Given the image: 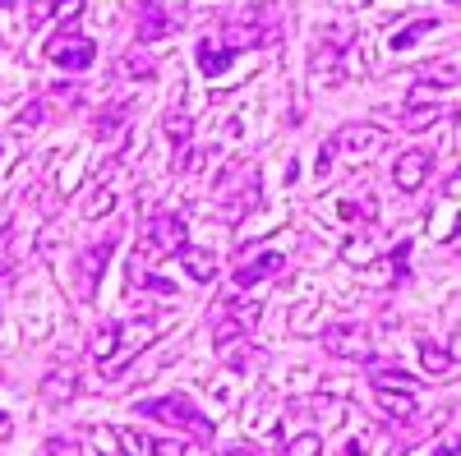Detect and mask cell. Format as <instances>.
<instances>
[{"mask_svg": "<svg viewBox=\"0 0 461 456\" xmlns=\"http://www.w3.org/2000/svg\"><path fill=\"white\" fill-rule=\"evenodd\" d=\"M277 268H286L282 254H263V258H254V263H240V268H236V286H258V282H267V277H277Z\"/></svg>", "mask_w": 461, "mask_h": 456, "instance_id": "obj_13", "label": "cell"}, {"mask_svg": "<svg viewBox=\"0 0 461 456\" xmlns=\"http://www.w3.org/2000/svg\"><path fill=\"white\" fill-rule=\"evenodd\" d=\"M438 456H456V447H452V443H443V447H438Z\"/></svg>", "mask_w": 461, "mask_h": 456, "instance_id": "obj_37", "label": "cell"}, {"mask_svg": "<svg viewBox=\"0 0 461 456\" xmlns=\"http://www.w3.org/2000/svg\"><path fill=\"white\" fill-rule=\"evenodd\" d=\"M162 130H167V139H171V143H180V166L194 162V152H189V134H194V125H189V116H176V111H171Z\"/></svg>", "mask_w": 461, "mask_h": 456, "instance_id": "obj_18", "label": "cell"}, {"mask_svg": "<svg viewBox=\"0 0 461 456\" xmlns=\"http://www.w3.org/2000/svg\"><path fill=\"white\" fill-rule=\"evenodd\" d=\"M88 456H115V452H88Z\"/></svg>", "mask_w": 461, "mask_h": 456, "instance_id": "obj_38", "label": "cell"}, {"mask_svg": "<svg viewBox=\"0 0 461 456\" xmlns=\"http://www.w3.org/2000/svg\"><path fill=\"white\" fill-rule=\"evenodd\" d=\"M139 14H143V23H139V42L148 47V42H162V37L171 32V14L162 10V0H139Z\"/></svg>", "mask_w": 461, "mask_h": 456, "instance_id": "obj_11", "label": "cell"}, {"mask_svg": "<svg viewBox=\"0 0 461 456\" xmlns=\"http://www.w3.org/2000/svg\"><path fill=\"white\" fill-rule=\"evenodd\" d=\"M74 397H79V373L74 369H51L42 378V401L47 406H69Z\"/></svg>", "mask_w": 461, "mask_h": 456, "instance_id": "obj_9", "label": "cell"}, {"mask_svg": "<svg viewBox=\"0 0 461 456\" xmlns=\"http://www.w3.org/2000/svg\"><path fill=\"white\" fill-rule=\"evenodd\" d=\"M0 383H5V373H0Z\"/></svg>", "mask_w": 461, "mask_h": 456, "instance_id": "obj_39", "label": "cell"}, {"mask_svg": "<svg viewBox=\"0 0 461 456\" xmlns=\"http://www.w3.org/2000/svg\"><path fill=\"white\" fill-rule=\"evenodd\" d=\"M47 60L51 65H60V69H88L93 60H97V47L88 42V37H56V42L47 47Z\"/></svg>", "mask_w": 461, "mask_h": 456, "instance_id": "obj_7", "label": "cell"}, {"mask_svg": "<svg viewBox=\"0 0 461 456\" xmlns=\"http://www.w3.org/2000/svg\"><path fill=\"white\" fill-rule=\"evenodd\" d=\"M111 208H115V194H111L106 184H97V189H88V199H84V208H79V212H84L88 221H97V217H106Z\"/></svg>", "mask_w": 461, "mask_h": 456, "instance_id": "obj_21", "label": "cell"}, {"mask_svg": "<svg viewBox=\"0 0 461 456\" xmlns=\"http://www.w3.org/2000/svg\"><path fill=\"white\" fill-rule=\"evenodd\" d=\"M341 258H346V263H369V258H374V240H369V231L346 240V245H341Z\"/></svg>", "mask_w": 461, "mask_h": 456, "instance_id": "obj_25", "label": "cell"}, {"mask_svg": "<svg viewBox=\"0 0 461 456\" xmlns=\"http://www.w3.org/2000/svg\"><path fill=\"white\" fill-rule=\"evenodd\" d=\"M152 456H203V452L185 438H162V443H152Z\"/></svg>", "mask_w": 461, "mask_h": 456, "instance_id": "obj_28", "label": "cell"}, {"mask_svg": "<svg viewBox=\"0 0 461 456\" xmlns=\"http://www.w3.org/2000/svg\"><path fill=\"white\" fill-rule=\"evenodd\" d=\"M420 360H425V369H429L434 378H447V373H452V351L438 346V341H425V346H420Z\"/></svg>", "mask_w": 461, "mask_h": 456, "instance_id": "obj_19", "label": "cell"}, {"mask_svg": "<svg viewBox=\"0 0 461 456\" xmlns=\"http://www.w3.org/2000/svg\"><path fill=\"white\" fill-rule=\"evenodd\" d=\"M115 346H121V323H102L97 336H93V355H97V360H111Z\"/></svg>", "mask_w": 461, "mask_h": 456, "instance_id": "obj_22", "label": "cell"}, {"mask_svg": "<svg viewBox=\"0 0 461 456\" xmlns=\"http://www.w3.org/2000/svg\"><path fill=\"white\" fill-rule=\"evenodd\" d=\"M369 383H374V388H402V392H415V378L402 373V369H374Z\"/></svg>", "mask_w": 461, "mask_h": 456, "instance_id": "obj_23", "label": "cell"}, {"mask_svg": "<svg viewBox=\"0 0 461 456\" xmlns=\"http://www.w3.org/2000/svg\"><path fill=\"white\" fill-rule=\"evenodd\" d=\"M111 438L121 443V456H152V443H158V438H148L143 429H130V425L111 429Z\"/></svg>", "mask_w": 461, "mask_h": 456, "instance_id": "obj_16", "label": "cell"}, {"mask_svg": "<svg viewBox=\"0 0 461 456\" xmlns=\"http://www.w3.org/2000/svg\"><path fill=\"white\" fill-rule=\"evenodd\" d=\"M42 125H47V102H28L14 116V134H37Z\"/></svg>", "mask_w": 461, "mask_h": 456, "instance_id": "obj_20", "label": "cell"}, {"mask_svg": "<svg viewBox=\"0 0 461 456\" xmlns=\"http://www.w3.org/2000/svg\"><path fill=\"white\" fill-rule=\"evenodd\" d=\"M323 351L337 355V360H369L374 355L369 327H360V323H332V327H323Z\"/></svg>", "mask_w": 461, "mask_h": 456, "instance_id": "obj_5", "label": "cell"}, {"mask_svg": "<svg viewBox=\"0 0 461 456\" xmlns=\"http://www.w3.org/2000/svg\"><path fill=\"white\" fill-rule=\"evenodd\" d=\"M125 116H130V106H115V111H106V116L97 121V139H111V134H121V130L130 125Z\"/></svg>", "mask_w": 461, "mask_h": 456, "instance_id": "obj_27", "label": "cell"}, {"mask_svg": "<svg viewBox=\"0 0 461 456\" xmlns=\"http://www.w3.org/2000/svg\"><path fill=\"white\" fill-rule=\"evenodd\" d=\"M332 152H337V148H332V139H323V143H319V157H314V171H319V175H328V171H332Z\"/></svg>", "mask_w": 461, "mask_h": 456, "instance_id": "obj_32", "label": "cell"}, {"mask_svg": "<svg viewBox=\"0 0 461 456\" xmlns=\"http://www.w3.org/2000/svg\"><path fill=\"white\" fill-rule=\"evenodd\" d=\"M143 415H158V420L176 425V429H189L199 438H212V420H203V415L194 410V401L189 397H162V401H148Z\"/></svg>", "mask_w": 461, "mask_h": 456, "instance_id": "obj_4", "label": "cell"}, {"mask_svg": "<svg viewBox=\"0 0 461 456\" xmlns=\"http://www.w3.org/2000/svg\"><path fill=\"white\" fill-rule=\"evenodd\" d=\"M230 65H236V51H230V47H212V37H203V42H199V69L208 74V79H221Z\"/></svg>", "mask_w": 461, "mask_h": 456, "instance_id": "obj_15", "label": "cell"}, {"mask_svg": "<svg viewBox=\"0 0 461 456\" xmlns=\"http://www.w3.org/2000/svg\"><path fill=\"white\" fill-rule=\"evenodd\" d=\"M10 434H14V425H10V415H5V410H0V443H5Z\"/></svg>", "mask_w": 461, "mask_h": 456, "instance_id": "obj_34", "label": "cell"}, {"mask_svg": "<svg viewBox=\"0 0 461 456\" xmlns=\"http://www.w3.org/2000/svg\"><path fill=\"white\" fill-rule=\"evenodd\" d=\"M176 258H180V268L194 277V282H212L217 277V258H212V249H199V245H180L176 249Z\"/></svg>", "mask_w": 461, "mask_h": 456, "instance_id": "obj_12", "label": "cell"}, {"mask_svg": "<svg viewBox=\"0 0 461 456\" xmlns=\"http://www.w3.org/2000/svg\"><path fill=\"white\" fill-rule=\"evenodd\" d=\"M230 456H258L254 447H236V452H230Z\"/></svg>", "mask_w": 461, "mask_h": 456, "instance_id": "obj_36", "label": "cell"}, {"mask_svg": "<svg viewBox=\"0 0 461 456\" xmlns=\"http://www.w3.org/2000/svg\"><path fill=\"white\" fill-rule=\"evenodd\" d=\"M286 456H323V438L319 434H295L286 443Z\"/></svg>", "mask_w": 461, "mask_h": 456, "instance_id": "obj_26", "label": "cell"}, {"mask_svg": "<svg viewBox=\"0 0 461 456\" xmlns=\"http://www.w3.org/2000/svg\"><path fill=\"white\" fill-rule=\"evenodd\" d=\"M180 245H189V240H185V221H180L176 212L152 217V221H148V231H143V245L134 249V263H130L134 273H130V282L139 286V282L148 277V273H143L148 263H152V258H167V254H176Z\"/></svg>", "mask_w": 461, "mask_h": 456, "instance_id": "obj_1", "label": "cell"}, {"mask_svg": "<svg viewBox=\"0 0 461 456\" xmlns=\"http://www.w3.org/2000/svg\"><path fill=\"white\" fill-rule=\"evenodd\" d=\"M438 121H443L438 106H406V111H402V130H406V134H425V130H434Z\"/></svg>", "mask_w": 461, "mask_h": 456, "instance_id": "obj_17", "label": "cell"}, {"mask_svg": "<svg viewBox=\"0 0 461 456\" xmlns=\"http://www.w3.org/2000/svg\"><path fill=\"white\" fill-rule=\"evenodd\" d=\"M310 79H314L319 88H337V84L346 79L341 47H332V42H319V47L310 51Z\"/></svg>", "mask_w": 461, "mask_h": 456, "instance_id": "obj_8", "label": "cell"}, {"mask_svg": "<svg viewBox=\"0 0 461 456\" xmlns=\"http://www.w3.org/2000/svg\"><path fill=\"white\" fill-rule=\"evenodd\" d=\"M111 249H115V240H102V245H93V249L79 258V295H84V300L97 291V277H102V268H106Z\"/></svg>", "mask_w": 461, "mask_h": 456, "instance_id": "obj_10", "label": "cell"}, {"mask_svg": "<svg viewBox=\"0 0 461 456\" xmlns=\"http://www.w3.org/2000/svg\"><path fill=\"white\" fill-rule=\"evenodd\" d=\"M420 79H438L434 88H456V65H452V60L429 65V69H420Z\"/></svg>", "mask_w": 461, "mask_h": 456, "instance_id": "obj_29", "label": "cell"}, {"mask_svg": "<svg viewBox=\"0 0 461 456\" xmlns=\"http://www.w3.org/2000/svg\"><path fill=\"white\" fill-rule=\"evenodd\" d=\"M217 199H221V221H240L254 203H258V166H245L240 171V189L230 184V171H221V180H217Z\"/></svg>", "mask_w": 461, "mask_h": 456, "instance_id": "obj_3", "label": "cell"}, {"mask_svg": "<svg viewBox=\"0 0 461 456\" xmlns=\"http://www.w3.org/2000/svg\"><path fill=\"white\" fill-rule=\"evenodd\" d=\"M125 74H134V79H152V65H148L143 56H130V60H125Z\"/></svg>", "mask_w": 461, "mask_h": 456, "instance_id": "obj_33", "label": "cell"}, {"mask_svg": "<svg viewBox=\"0 0 461 456\" xmlns=\"http://www.w3.org/2000/svg\"><path fill=\"white\" fill-rule=\"evenodd\" d=\"M346 456H365V447H360V443H351V447H346Z\"/></svg>", "mask_w": 461, "mask_h": 456, "instance_id": "obj_35", "label": "cell"}, {"mask_svg": "<svg viewBox=\"0 0 461 456\" xmlns=\"http://www.w3.org/2000/svg\"><path fill=\"white\" fill-rule=\"evenodd\" d=\"M47 456H88L79 443H65V438H47V447H42Z\"/></svg>", "mask_w": 461, "mask_h": 456, "instance_id": "obj_30", "label": "cell"}, {"mask_svg": "<svg viewBox=\"0 0 461 456\" xmlns=\"http://www.w3.org/2000/svg\"><path fill=\"white\" fill-rule=\"evenodd\" d=\"M332 148L341 152V157H351V162H369L374 152L388 148V130L383 125H369V121H351V125H341Z\"/></svg>", "mask_w": 461, "mask_h": 456, "instance_id": "obj_2", "label": "cell"}, {"mask_svg": "<svg viewBox=\"0 0 461 456\" xmlns=\"http://www.w3.org/2000/svg\"><path fill=\"white\" fill-rule=\"evenodd\" d=\"M374 401L383 415H393V420H411L415 415V392H402V388H374Z\"/></svg>", "mask_w": 461, "mask_h": 456, "instance_id": "obj_14", "label": "cell"}, {"mask_svg": "<svg viewBox=\"0 0 461 456\" xmlns=\"http://www.w3.org/2000/svg\"><path fill=\"white\" fill-rule=\"evenodd\" d=\"M434 32V19H420V23H411V28H402L397 37H393V51H406V47H415L420 37H429Z\"/></svg>", "mask_w": 461, "mask_h": 456, "instance_id": "obj_24", "label": "cell"}, {"mask_svg": "<svg viewBox=\"0 0 461 456\" xmlns=\"http://www.w3.org/2000/svg\"><path fill=\"white\" fill-rule=\"evenodd\" d=\"M79 14H84V0H56V19L60 23H79Z\"/></svg>", "mask_w": 461, "mask_h": 456, "instance_id": "obj_31", "label": "cell"}, {"mask_svg": "<svg viewBox=\"0 0 461 456\" xmlns=\"http://www.w3.org/2000/svg\"><path fill=\"white\" fill-rule=\"evenodd\" d=\"M429 171H434V152H425V148H406V152H397V162H393V180H397L402 194H420L425 180H429Z\"/></svg>", "mask_w": 461, "mask_h": 456, "instance_id": "obj_6", "label": "cell"}]
</instances>
